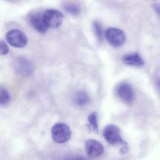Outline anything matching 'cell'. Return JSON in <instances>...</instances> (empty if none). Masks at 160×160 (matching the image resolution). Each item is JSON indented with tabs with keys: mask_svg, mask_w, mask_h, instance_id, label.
I'll return each instance as SVG.
<instances>
[{
	"mask_svg": "<svg viewBox=\"0 0 160 160\" xmlns=\"http://www.w3.org/2000/svg\"><path fill=\"white\" fill-rule=\"evenodd\" d=\"M103 136L105 140L112 145H128L121 136L120 129L116 125L111 124L106 126L103 131Z\"/></svg>",
	"mask_w": 160,
	"mask_h": 160,
	"instance_id": "6da1fadb",
	"label": "cell"
},
{
	"mask_svg": "<svg viewBox=\"0 0 160 160\" xmlns=\"http://www.w3.org/2000/svg\"><path fill=\"white\" fill-rule=\"evenodd\" d=\"M51 134L53 140L55 142L63 144L66 142L70 139L71 130L67 124L58 123L52 128Z\"/></svg>",
	"mask_w": 160,
	"mask_h": 160,
	"instance_id": "7a4b0ae2",
	"label": "cell"
},
{
	"mask_svg": "<svg viewBox=\"0 0 160 160\" xmlns=\"http://www.w3.org/2000/svg\"><path fill=\"white\" fill-rule=\"evenodd\" d=\"M8 43L14 48H22L27 45L28 39L26 35L18 29L8 31L5 36Z\"/></svg>",
	"mask_w": 160,
	"mask_h": 160,
	"instance_id": "3957f363",
	"label": "cell"
},
{
	"mask_svg": "<svg viewBox=\"0 0 160 160\" xmlns=\"http://www.w3.org/2000/svg\"><path fill=\"white\" fill-rule=\"evenodd\" d=\"M105 37L109 44L114 48L123 46L126 39V34L122 30L113 27L106 30Z\"/></svg>",
	"mask_w": 160,
	"mask_h": 160,
	"instance_id": "277c9868",
	"label": "cell"
},
{
	"mask_svg": "<svg viewBox=\"0 0 160 160\" xmlns=\"http://www.w3.org/2000/svg\"><path fill=\"white\" fill-rule=\"evenodd\" d=\"M44 21L49 28L57 29L64 20L63 14L56 9H48L43 14Z\"/></svg>",
	"mask_w": 160,
	"mask_h": 160,
	"instance_id": "5b68a950",
	"label": "cell"
},
{
	"mask_svg": "<svg viewBox=\"0 0 160 160\" xmlns=\"http://www.w3.org/2000/svg\"><path fill=\"white\" fill-rule=\"evenodd\" d=\"M116 93L118 98L126 103H132L134 100V91L128 83L123 82L119 84L116 88Z\"/></svg>",
	"mask_w": 160,
	"mask_h": 160,
	"instance_id": "8992f818",
	"label": "cell"
},
{
	"mask_svg": "<svg viewBox=\"0 0 160 160\" xmlns=\"http://www.w3.org/2000/svg\"><path fill=\"white\" fill-rule=\"evenodd\" d=\"M28 20L31 26L39 33L44 34L48 32L49 28L44 21L43 14L34 13L30 15Z\"/></svg>",
	"mask_w": 160,
	"mask_h": 160,
	"instance_id": "52a82bcc",
	"label": "cell"
},
{
	"mask_svg": "<svg viewBox=\"0 0 160 160\" xmlns=\"http://www.w3.org/2000/svg\"><path fill=\"white\" fill-rule=\"evenodd\" d=\"M14 67L18 74L24 77L31 76L34 70L31 62L23 57H19L16 60Z\"/></svg>",
	"mask_w": 160,
	"mask_h": 160,
	"instance_id": "ba28073f",
	"label": "cell"
},
{
	"mask_svg": "<svg viewBox=\"0 0 160 160\" xmlns=\"http://www.w3.org/2000/svg\"><path fill=\"white\" fill-rule=\"evenodd\" d=\"M85 150L87 155L92 158H98L104 153V148L99 142L94 139L86 141Z\"/></svg>",
	"mask_w": 160,
	"mask_h": 160,
	"instance_id": "9c48e42d",
	"label": "cell"
},
{
	"mask_svg": "<svg viewBox=\"0 0 160 160\" xmlns=\"http://www.w3.org/2000/svg\"><path fill=\"white\" fill-rule=\"evenodd\" d=\"M122 61L125 64L132 66L142 67L144 64V60L137 52L124 55L122 57Z\"/></svg>",
	"mask_w": 160,
	"mask_h": 160,
	"instance_id": "30bf717a",
	"label": "cell"
},
{
	"mask_svg": "<svg viewBox=\"0 0 160 160\" xmlns=\"http://www.w3.org/2000/svg\"><path fill=\"white\" fill-rule=\"evenodd\" d=\"M90 101L89 95L85 91L81 90L76 93L73 98V102L78 106H84L87 105Z\"/></svg>",
	"mask_w": 160,
	"mask_h": 160,
	"instance_id": "8fae6325",
	"label": "cell"
},
{
	"mask_svg": "<svg viewBox=\"0 0 160 160\" xmlns=\"http://www.w3.org/2000/svg\"><path fill=\"white\" fill-rule=\"evenodd\" d=\"M93 29L97 39L99 42H102L103 39V31L102 25L98 21H95L93 23Z\"/></svg>",
	"mask_w": 160,
	"mask_h": 160,
	"instance_id": "7c38bea8",
	"label": "cell"
},
{
	"mask_svg": "<svg viewBox=\"0 0 160 160\" xmlns=\"http://www.w3.org/2000/svg\"><path fill=\"white\" fill-rule=\"evenodd\" d=\"M10 100V96L6 89L1 88L0 89V104L1 106H6Z\"/></svg>",
	"mask_w": 160,
	"mask_h": 160,
	"instance_id": "4fadbf2b",
	"label": "cell"
},
{
	"mask_svg": "<svg viewBox=\"0 0 160 160\" xmlns=\"http://www.w3.org/2000/svg\"><path fill=\"white\" fill-rule=\"evenodd\" d=\"M88 122L91 128L96 132H99V126L98 123L97 114L96 112L91 113L88 117Z\"/></svg>",
	"mask_w": 160,
	"mask_h": 160,
	"instance_id": "5bb4252c",
	"label": "cell"
},
{
	"mask_svg": "<svg viewBox=\"0 0 160 160\" xmlns=\"http://www.w3.org/2000/svg\"><path fill=\"white\" fill-rule=\"evenodd\" d=\"M64 9L70 14L74 15H78L80 12L79 7L74 4H65L64 5Z\"/></svg>",
	"mask_w": 160,
	"mask_h": 160,
	"instance_id": "9a60e30c",
	"label": "cell"
},
{
	"mask_svg": "<svg viewBox=\"0 0 160 160\" xmlns=\"http://www.w3.org/2000/svg\"><path fill=\"white\" fill-rule=\"evenodd\" d=\"M0 49H1V55H5L9 52V48L6 43L3 40H1L0 42Z\"/></svg>",
	"mask_w": 160,
	"mask_h": 160,
	"instance_id": "2e32d148",
	"label": "cell"
},
{
	"mask_svg": "<svg viewBox=\"0 0 160 160\" xmlns=\"http://www.w3.org/2000/svg\"><path fill=\"white\" fill-rule=\"evenodd\" d=\"M63 160H86L82 156L78 155H71L65 158Z\"/></svg>",
	"mask_w": 160,
	"mask_h": 160,
	"instance_id": "e0dca14e",
	"label": "cell"
},
{
	"mask_svg": "<svg viewBox=\"0 0 160 160\" xmlns=\"http://www.w3.org/2000/svg\"><path fill=\"white\" fill-rule=\"evenodd\" d=\"M153 8L157 15L160 18V4L158 3L153 4Z\"/></svg>",
	"mask_w": 160,
	"mask_h": 160,
	"instance_id": "ac0fdd59",
	"label": "cell"
},
{
	"mask_svg": "<svg viewBox=\"0 0 160 160\" xmlns=\"http://www.w3.org/2000/svg\"><path fill=\"white\" fill-rule=\"evenodd\" d=\"M157 86L160 92V79L158 80L157 82Z\"/></svg>",
	"mask_w": 160,
	"mask_h": 160,
	"instance_id": "d6986e66",
	"label": "cell"
}]
</instances>
